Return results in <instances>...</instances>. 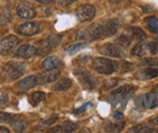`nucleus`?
Masks as SVG:
<instances>
[{
    "label": "nucleus",
    "mask_w": 158,
    "mask_h": 133,
    "mask_svg": "<svg viewBox=\"0 0 158 133\" xmlns=\"http://www.w3.org/2000/svg\"><path fill=\"white\" fill-rule=\"evenodd\" d=\"M103 37L102 24L93 23L86 27L84 30H80L76 35V40L78 41H93Z\"/></svg>",
    "instance_id": "1"
},
{
    "label": "nucleus",
    "mask_w": 158,
    "mask_h": 133,
    "mask_svg": "<svg viewBox=\"0 0 158 133\" xmlns=\"http://www.w3.org/2000/svg\"><path fill=\"white\" fill-rule=\"evenodd\" d=\"M92 68L98 73L110 75L114 73L116 69L118 68V64L110 59L100 57V58H96L93 60Z\"/></svg>",
    "instance_id": "2"
},
{
    "label": "nucleus",
    "mask_w": 158,
    "mask_h": 133,
    "mask_svg": "<svg viewBox=\"0 0 158 133\" xmlns=\"http://www.w3.org/2000/svg\"><path fill=\"white\" fill-rule=\"evenodd\" d=\"M26 71V66L23 63L11 61L3 68V75L9 80H16L23 76Z\"/></svg>",
    "instance_id": "3"
},
{
    "label": "nucleus",
    "mask_w": 158,
    "mask_h": 133,
    "mask_svg": "<svg viewBox=\"0 0 158 133\" xmlns=\"http://www.w3.org/2000/svg\"><path fill=\"white\" fill-rule=\"evenodd\" d=\"M74 74L76 75L81 85L85 89L92 90L99 85V80L85 68H76L74 71Z\"/></svg>",
    "instance_id": "4"
},
{
    "label": "nucleus",
    "mask_w": 158,
    "mask_h": 133,
    "mask_svg": "<svg viewBox=\"0 0 158 133\" xmlns=\"http://www.w3.org/2000/svg\"><path fill=\"white\" fill-rule=\"evenodd\" d=\"M98 50L101 54L110 56L114 58H123L125 57V49L114 44H105L101 45Z\"/></svg>",
    "instance_id": "5"
},
{
    "label": "nucleus",
    "mask_w": 158,
    "mask_h": 133,
    "mask_svg": "<svg viewBox=\"0 0 158 133\" xmlns=\"http://www.w3.org/2000/svg\"><path fill=\"white\" fill-rule=\"evenodd\" d=\"M95 8L90 4H84L79 6L76 10V17L81 22H90L95 17Z\"/></svg>",
    "instance_id": "6"
},
{
    "label": "nucleus",
    "mask_w": 158,
    "mask_h": 133,
    "mask_svg": "<svg viewBox=\"0 0 158 133\" xmlns=\"http://www.w3.org/2000/svg\"><path fill=\"white\" fill-rule=\"evenodd\" d=\"M19 43V41L16 36H13V35L7 36L0 41V53L3 55L12 53L14 49L18 46Z\"/></svg>",
    "instance_id": "7"
},
{
    "label": "nucleus",
    "mask_w": 158,
    "mask_h": 133,
    "mask_svg": "<svg viewBox=\"0 0 158 133\" xmlns=\"http://www.w3.org/2000/svg\"><path fill=\"white\" fill-rule=\"evenodd\" d=\"M120 22L118 18H111L105 22L104 24H102V29H103V37L109 38L112 37L116 34L119 30Z\"/></svg>",
    "instance_id": "8"
},
{
    "label": "nucleus",
    "mask_w": 158,
    "mask_h": 133,
    "mask_svg": "<svg viewBox=\"0 0 158 133\" xmlns=\"http://www.w3.org/2000/svg\"><path fill=\"white\" fill-rule=\"evenodd\" d=\"M18 16L23 19H31L36 16L33 6L27 2H20L17 9Z\"/></svg>",
    "instance_id": "9"
},
{
    "label": "nucleus",
    "mask_w": 158,
    "mask_h": 133,
    "mask_svg": "<svg viewBox=\"0 0 158 133\" xmlns=\"http://www.w3.org/2000/svg\"><path fill=\"white\" fill-rule=\"evenodd\" d=\"M40 24L38 22H25L18 28L19 34L23 36H33L39 32Z\"/></svg>",
    "instance_id": "10"
},
{
    "label": "nucleus",
    "mask_w": 158,
    "mask_h": 133,
    "mask_svg": "<svg viewBox=\"0 0 158 133\" xmlns=\"http://www.w3.org/2000/svg\"><path fill=\"white\" fill-rule=\"evenodd\" d=\"M40 83V79L36 75H30L23 78L18 83V87L23 91H28L34 87H36Z\"/></svg>",
    "instance_id": "11"
},
{
    "label": "nucleus",
    "mask_w": 158,
    "mask_h": 133,
    "mask_svg": "<svg viewBox=\"0 0 158 133\" xmlns=\"http://www.w3.org/2000/svg\"><path fill=\"white\" fill-rule=\"evenodd\" d=\"M59 76H60V71L57 69V68H54L47 69L45 72L41 74V77L39 79H40V83L46 84V83L54 82L58 79Z\"/></svg>",
    "instance_id": "12"
},
{
    "label": "nucleus",
    "mask_w": 158,
    "mask_h": 133,
    "mask_svg": "<svg viewBox=\"0 0 158 133\" xmlns=\"http://www.w3.org/2000/svg\"><path fill=\"white\" fill-rule=\"evenodd\" d=\"M37 54V50H36V47L33 46L31 45H20L18 50L16 52V55L18 57H20V58H24V59H28V58H31L33 57L34 55Z\"/></svg>",
    "instance_id": "13"
},
{
    "label": "nucleus",
    "mask_w": 158,
    "mask_h": 133,
    "mask_svg": "<svg viewBox=\"0 0 158 133\" xmlns=\"http://www.w3.org/2000/svg\"><path fill=\"white\" fill-rule=\"evenodd\" d=\"M158 76V68L153 67L142 68L136 73V77L140 80H150Z\"/></svg>",
    "instance_id": "14"
},
{
    "label": "nucleus",
    "mask_w": 158,
    "mask_h": 133,
    "mask_svg": "<svg viewBox=\"0 0 158 133\" xmlns=\"http://www.w3.org/2000/svg\"><path fill=\"white\" fill-rule=\"evenodd\" d=\"M79 128L78 123L73 122H64L62 124L58 125L56 127H53L51 129V132H62V133H69L74 132Z\"/></svg>",
    "instance_id": "15"
},
{
    "label": "nucleus",
    "mask_w": 158,
    "mask_h": 133,
    "mask_svg": "<svg viewBox=\"0 0 158 133\" xmlns=\"http://www.w3.org/2000/svg\"><path fill=\"white\" fill-rule=\"evenodd\" d=\"M131 54L133 56H136V57H143V56H146L147 54H149L148 43H141L135 45L132 48Z\"/></svg>",
    "instance_id": "16"
},
{
    "label": "nucleus",
    "mask_w": 158,
    "mask_h": 133,
    "mask_svg": "<svg viewBox=\"0 0 158 133\" xmlns=\"http://www.w3.org/2000/svg\"><path fill=\"white\" fill-rule=\"evenodd\" d=\"M128 36L131 38V40H137V41H143L146 39L147 35L141 28L139 27H130L128 30Z\"/></svg>",
    "instance_id": "17"
},
{
    "label": "nucleus",
    "mask_w": 158,
    "mask_h": 133,
    "mask_svg": "<svg viewBox=\"0 0 158 133\" xmlns=\"http://www.w3.org/2000/svg\"><path fill=\"white\" fill-rule=\"evenodd\" d=\"M60 65H61V60L59 58L56 57V56H50V57H48L43 62V67L46 69L58 68Z\"/></svg>",
    "instance_id": "18"
},
{
    "label": "nucleus",
    "mask_w": 158,
    "mask_h": 133,
    "mask_svg": "<svg viewBox=\"0 0 158 133\" xmlns=\"http://www.w3.org/2000/svg\"><path fill=\"white\" fill-rule=\"evenodd\" d=\"M143 102H145V106L147 108H155L158 106V95L157 94H148L147 96H145V100H143Z\"/></svg>",
    "instance_id": "19"
},
{
    "label": "nucleus",
    "mask_w": 158,
    "mask_h": 133,
    "mask_svg": "<svg viewBox=\"0 0 158 133\" xmlns=\"http://www.w3.org/2000/svg\"><path fill=\"white\" fill-rule=\"evenodd\" d=\"M129 132H131V133H154V132H157V130L152 127H150L148 124L141 123L138 125H135V127H133L132 128H130Z\"/></svg>",
    "instance_id": "20"
},
{
    "label": "nucleus",
    "mask_w": 158,
    "mask_h": 133,
    "mask_svg": "<svg viewBox=\"0 0 158 133\" xmlns=\"http://www.w3.org/2000/svg\"><path fill=\"white\" fill-rule=\"evenodd\" d=\"M36 50L39 55H47L48 53H50L52 46L50 45L49 41H41L36 45Z\"/></svg>",
    "instance_id": "21"
},
{
    "label": "nucleus",
    "mask_w": 158,
    "mask_h": 133,
    "mask_svg": "<svg viewBox=\"0 0 158 133\" xmlns=\"http://www.w3.org/2000/svg\"><path fill=\"white\" fill-rule=\"evenodd\" d=\"M72 80L69 79V78H63L59 80L56 85L53 86V90L56 91H59V92H61V91H67L68 89H70L71 86H72Z\"/></svg>",
    "instance_id": "22"
},
{
    "label": "nucleus",
    "mask_w": 158,
    "mask_h": 133,
    "mask_svg": "<svg viewBox=\"0 0 158 133\" xmlns=\"http://www.w3.org/2000/svg\"><path fill=\"white\" fill-rule=\"evenodd\" d=\"M131 43H132V40H131V38H130L128 35H126V34H122V35H120V36L116 39V41H115V44L118 45H119L120 47H122V48H127L130 45H131Z\"/></svg>",
    "instance_id": "23"
},
{
    "label": "nucleus",
    "mask_w": 158,
    "mask_h": 133,
    "mask_svg": "<svg viewBox=\"0 0 158 133\" xmlns=\"http://www.w3.org/2000/svg\"><path fill=\"white\" fill-rule=\"evenodd\" d=\"M147 26L152 33L158 34V18L149 17L147 18Z\"/></svg>",
    "instance_id": "24"
},
{
    "label": "nucleus",
    "mask_w": 158,
    "mask_h": 133,
    "mask_svg": "<svg viewBox=\"0 0 158 133\" xmlns=\"http://www.w3.org/2000/svg\"><path fill=\"white\" fill-rule=\"evenodd\" d=\"M48 41H49V44L52 46V48L57 47L61 43V36L56 35V34H51L49 38H48Z\"/></svg>",
    "instance_id": "25"
},
{
    "label": "nucleus",
    "mask_w": 158,
    "mask_h": 133,
    "mask_svg": "<svg viewBox=\"0 0 158 133\" xmlns=\"http://www.w3.org/2000/svg\"><path fill=\"white\" fill-rule=\"evenodd\" d=\"M12 127L16 132H23L27 127V124L23 121H13Z\"/></svg>",
    "instance_id": "26"
},
{
    "label": "nucleus",
    "mask_w": 158,
    "mask_h": 133,
    "mask_svg": "<svg viewBox=\"0 0 158 133\" xmlns=\"http://www.w3.org/2000/svg\"><path fill=\"white\" fill-rule=\"evenodd\" d=\"M124 127V123H110L107 127H105L106 131L108 132H118L121 131V129Z\"/></svg>",
    "instance_id": "27"
},
{
    "label": "nucleus",
    "mask_w": 158,
    "mask_h": 133,
    "mask_svg": "<svg viewBox=\"0 0 158 133\" xmlns=\"http://www.w3.org/2000/svg\"><path fill=\"white\" fill-rule=\"evenodd\" d=\"M87 45L85 44V43H82V44H76V45H70L69 47L67 48V52L69 53L70 55H73L75 53H77L81 50H82Z\"/></svg>",
    "instance_id": "28"
},
{
    "label": "nucleus",
    "mask_w": 158,
    "mask_h": 133,
    "mask_svg": "<svg viewBox=\"0 0 158 133\" xmlns=\"http://www.w3.org/2000/svg\"><path fill=\"white\" fill-rule=\"evenodd\" d=\"M57 120H58L57 115H52V116H49V117L43 119V120L41 121V124L46 125V127H50V125L53 124L54 123H56Z\"/></svg>",
    "instance_id": "29"
},
{
    "label": "nucleus",
    "mask_w": 158,
    "mask_h": 133,
    "mask_svg": "<svg viewBox=\"0 0 158 133\" xmlns=\"http://www.w3.org/2000/svg\"><path fill=\"white\" fill-rule=\"evenodd\" d=\"M12 20V15L9 11L5 10L2 15H0V24H8Z\"/></svg>",
    "instance_id": "30"
},
{
    "label": "nucleus",
    "mask_w": 158,
    "mask_h": 133,
    "mask_svg": "<svg viewBox=\"0 0 158 133\" xmlns=\"http://www.w3.org/2000/svg\"><path fill=\"white\" fill-rule=\"evenodd\" d=\"M14 118H15V116L13 114L5 113V112H0V123H9L11 122H13Z\"/></svg>",
    "instance_id": "31"
},
{
    "label": "nucleus",
    "mask_w": 158,
    "mask_h": 133,
    "mask_svg": "<svg viewBox=\"0 0 158 133\" xmlns=\"http://www.w3.org/2000/svg\"><path fill=\"white\" fill-rule=\"evenodd\" d=\"M143 64L148 65L149 67H158V58L155 57L145 58L143 60Z\"/></svg>",
    "instance_id": "32"
},
{
    "label": "nucleus",
    "mask_w": 158,
    "mask_h": 133,
    "mask_svg": "<svg viewBox=\"0 0 158 133\" xmlns=\"http://www.w3.org/2000/svg\"><path fill=\"white\" fill-rule=\"evenodd\" d=\"M46 97L45 93L43 92H35L32 95V100L35 102V103H39L41 101H43Z\"/></svg>",
    "instance_id": "33"
},
{
    "label": "nucleus",
    "mask_w": 158,
    "mask_h": 133,
    "mask_svg": "<svg viewBox=\"0 0 158 133\" xmlns=\"http://www.w3.org/2000/svg\"><path fill=\"white\" fill-rule=\"evenodd\" d=\"M116 83H118V79L115 78H112V79H109L107 81H105L104 83V86H103V89L108 91L110 89H112L113 87H114L116 85Z\"/></svg>",
    "instance_id": "34"
},
{
    "label": "nucleus",
    "mask_w": 158,
    "mask_h": 133,
    "mask_svg": "<svg viewBox=\"0 0 158 133\" xmlns=\"http://www.w3.org/2000/svg\"><path fill=\"white\" fill-rule=\"evenodd\" d=\"M148 45L149 54L155 55V54L158 52V44L155 43V41H148Z\"/></svg>",
    "instance_id": "35"
},
{
    "label": "nucleus",
    "mask_w": 158,
    "mask_h": 133,
    "mask_svg": "<svg viewBox=\"0 0 158 133\" xmlns=\"http://www.w3.org/2000/svg\"><path fill=\"white\" fill-rule=\"evenodd\" d=\"M132 90H133V87L126 85V86H122L121 88L115 90L114 92V94H126V93L130 92V91H132Z\"/></svg>",
    "instance_id": "36"
},
{
    "label": "nucleus",
    "mask_w": 158,
    "mask_h": 133,
    "mask_svg": "<svg viewBox=\"0 0 158 133\" xmlns=\"http://www.w3.org/2000/svg\"><path fill=\"white\" fill-rule=\"evenodd\" d=\"M121 68L122 69V72H128V71H131V69L133 68V65L131 64V63H128V62H125V61H123L122 62V64H121Z\"/></svg>",
    "instance_id": "37"
},
{
    "label": "nucleus",
    "mask_w": 158,
    "mask_h": 133,
    "mask_svg": "<svg viewBox=\"0 0 158 133\" xmlns=\"http://www.w3.org/2000/svg\"><path fill=\"white\" fill-rule=\"evenodd\" d=\"M142 9L145 13H152V12L154 11V7L152 6V5H146V6H143Z\"/></svg>",
    "instance_id": "38"
},
{
    "label": "nucleus",
    "mask_w": 158,
    "mask_h": 133,
    "mask_svg": "<svg viewBox=\"0 0 158 133\" xmlns=\"http://www.w3.org/2000/svg\"><path fill=\"white\" fill-rule=\"evenodd\" d=\"M74 1H76V0H57V2H58L60 5H63V6L69 5V4L73 3Z\"/></svg>",
    "instance_id": "39"
},
{
    "label": "nucleus",
    "mask_w": 158,
    "mask_h": 133,
    "mask_svg": "<svg viewBox=\"0 0 158 133\" xmlns=\"http://www.w3.org/2000/svg\"><path fill=\"white\" fill-rule=\"evenodd\" d=\"M114 118L115 119V120H121V119L123 118V114L121 113V112H115V113L114 114Z\"/></svg>",
    "instance_id": "40"
},
{
    "label": "nucleus",
    "mask_w": 158,
    "mask_h": 133,
    "mask_svg": "<svg viewBox=\"0 0 158 133\" xmlns=\"http://www.w3.org/2000/svg\"><path fill=\"white\" fill-rule=\"evenodd\" d=\"M91 103H86L85 105H84L81 108H80V109H77V110H75L74 111V113H80V112H82V111H85L86 110V108H87V106L88 105H90Z\"/></svg>",
    "instance_id": "41"
},
{
    "label": "nucleus",
    "mask_w": 158,
    "mask_h": 133,
    "mask_svg": "<svg viewBox=\"0 0 158 133\" xmlns=\"http://www.w3.org/2000/svg\"><path fill=\"white\" fill-rule=\"evenodd\" d=\"M34 1L39 2V3H43V4H49V3L52 2L53 0H34Z\"/></svg>",
    "instance_id": "42"
},
{
    "label": "nucleus",
    "mask_w": 158,
    "mask_h": 133,
    "mask_svg": "<svg viewBox=\"0 0 158 133\" xmlns=\"http://www.w3.org/2000/svg\"><path fill=\"white\" fill-rule=\"evenodd\" d=\"M150 123H152V124H154V125H157V127H158V116L155 117V118H153L152 120H150Z\"/></svg>",
    "instance_id": "43"
},
{
    "label": "nucleus",
    "mask_w": 158,
    "mask_h": 133,
    "mask_svg": "<svg viewBox=\"0 0 158 133\" xmlns=\"http://www.w3.org/2000/svg\"><path fill=\"white\" fill-rule=\"evenodd\" d=\"M79 59H81V60H84L82 62L84 63H86L89 59H90V57H89V56H81V57L79 58Z\"/></svg>",
    "instance_id": "44"
},
{
    "label": "nucleus",
    "mask_w": 158,
    "mask_h": 133,
    "mask_svg": "<svg viewBox=\"0 0 158 133\" xmlns=\"http://www.w3.org/2000/svg\"><path fill=\"white\" fill-rule=\"evenodd\" d=\"M8 132H9V129L7 127H0V133H8Z\"/></svg>",
    "instance_id": "45"
},
{
    "label": "nucleus",
    "mask_w": 158,
    "mask_h": 133,
    "mask_svg": "<svg viewBox=\"0 0 158 133\" xmlns=\"http://www.w3.org/2000/svg\"><path fill=\"white\" fill-rule=\"evenodd\" d=\"M112 3H120L122 1H124V0H110Z\"/></svg>",
    "instance_id": "46"
},
{
    "label": "nucleus",
    "mask_w": 158,
    "mask_h": 133,
    "mask_svg": "<svg viewBox=\"0 0 158 133\" xmlns=\"http://www.w3.org/2000/svg\"><path fill=\"white\" fill-rule=\"evenodd\" d=\"M155 92H157V93H158V86H156V87H155Z\"/></svg>",
    "instance_id": "47"
},
{
    "label": "nucleus",
    "mask_w": 158,
    "mask_h": 133,
    "mask_svg": "<svg viewBox=\"0 0 158 133\" xmlns=\"http://www.w3.org/2000/svg\"><path fill=\"white\" fill-rule=\"evenodd\" d=\"M157 38H158V37H157Z\"/></svg>",
    "instance_id": "48"
}]
</instances>
